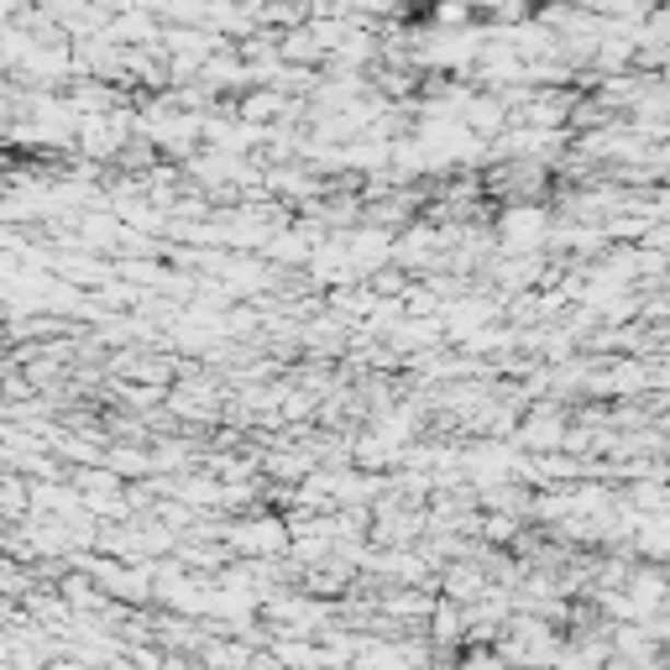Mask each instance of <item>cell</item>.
I'll list each match as a JSON object with an SVG mask.
<instances>
[{
	"mask_svg": "<svg viewBox=\"0 0 670 670\" xmlns=\"http://www.w3.org/2000/svg\"><path fill=\"white\" fill-rule=\"evenodd\" d=\"M48 670H95V666H79V660H53Z\"/></svg>",
	"mask_w": 670,
	"mask_h": 670,
	"instance_id": "6da1fadb",
	"label": "cell"
}]
</instances>
